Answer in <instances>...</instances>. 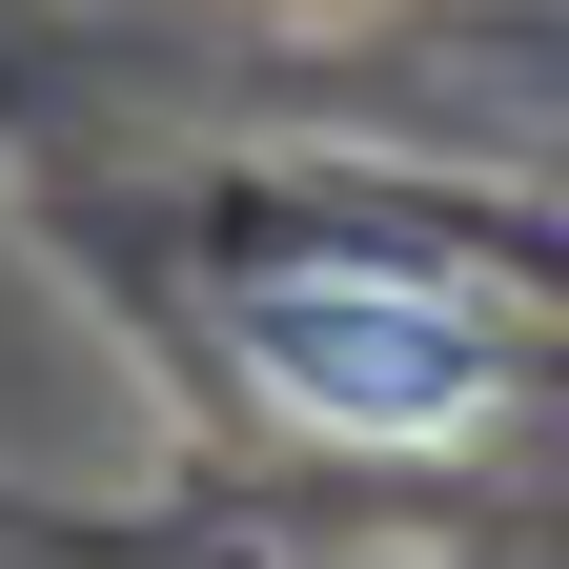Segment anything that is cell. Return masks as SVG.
<instances>
[{"label": "cell", "mask_w": 569, "mask_h": 569, "mask_svg": "<svg viewBox=\"0 0 569 569\" xmlns=\"http://www.w3.org/2000/svg\"><path fill=\"white\" fill-rule=\"evenodd\" d=\"M244 346H264V387L306 427H346V448H448V427H488V326L448 284H407V264H284L244 306Z\"/></svg>", "instance_id": "obj_1"}]
</instances>
